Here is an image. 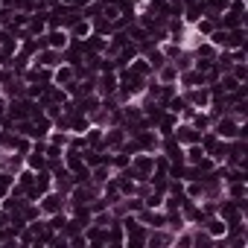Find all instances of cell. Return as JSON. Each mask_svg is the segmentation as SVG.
Instances as JSON below:
<instances>
[{"instance_id": "cell-1", "label": "cell", "mask_w": 248, "mask_h": 248, "mask_svg": "<svg viewBox=\"0 0 248 248\" xmlns=\"http://www.w3.org/2000/svg\"><path fill=\"white\" fill-rule=\"evenodd\" d=\"M38 207H41V216L62 213V210H67V196L59 193V190H47V193L38 199Z\"/></svg>"}, {"instance_id": "cell-2", "label": "cell", "mask_w": 248, "mask_h": 248, "mask_svg": "<svg viewBox=\"0 0 248 248\" xmlns=\"http://www.w3.org/2000/svg\"><path fill=\"white\" fill-rule=\"evenodd\" d=\"M126 138H129L126 126H108V129H102V152H117V149H123Z\"/></svg>"}, {"instance_id": "cell-3", "label": "cell", "mask_w": 248, "mask_h": 248, "mask_svg": "<svg viewBox=\"0 0 248 248\" xmlns=\"http://www.w3.org/2000/svg\"><path fill=\"white\" fill-rule=\"evenodd\" d=\"M24 167H27V155H21L15 149H0V172L18 175Z\"/></svg>"}, {"instance_id": "cell-4", "label": "cell", "mask_w": 248, "mask_h": 248, "mask_svg": "<svg viewBox=\"0 0 248 248\" xmlns=\"http://www.w3.org/2000/svg\"><path fill=\"white\" fill-rule=\"evenodd\" d=\"M239 126H242V123H236L231 114H222V117L213 120V126H210V129H213L222 140H233V138L239 135Z\"/></svg>"}, {"instance_id": "cell-5", "label": "cell", "mask_w": 248, "mask_h": 248, "mask_svg": "<svg viewBox=\"0 0 248 248\" xmlns=\"http://www.w3.org/2000/svg\"><path fill=\"white\" fill-rule=\"evenodd\" d=\"M184 99L193 105V108H207L210 105V88L207 85H196V88H184L181 91Z\"/></svg>"}, {"instance_id": "cell-6", "label": "cell", "mask_w": 248, "mask_h": 248, "mask_svg": "<svg viewBox=\"0 0 248 248\" xmlns=\"http://www.w3.org/2000/svg\"><path fill=\"white\" fill-rule=\"evenodd\" d=\"M172 138L181 143V146H190V143H199V138H202V132H196L190 123H184V120H178V126H175V132H172Z\"/></svg>"}, {"instance_id": "cell-7", "label": "cell", "mask_w": 248, "mask_h": 248, "mask_svg": "<svg viewBox=\"0 0 248 248\" xmlns=\"http://www.w3.org/2000/svg\"><path fill=\"white\" fill-rule=\"evenodd\" d=\"M32 62H35V64H41V67H50V70H56V67L62 64V50L44 47V50H38V53L32 56Z\"/></svg>"}, {"instance_id": "cell-8", "label": "cell", "mask_w": 248, "mask_h": 248, "mask_svg": "<svg viewBox=\"0 0 248 248\" xmlns=\"http://www.w3.org/2000/svg\"><path fill=\"white\" fill-rule=\"evenodd\" d=\"M114 91H117V70L96 73V93L99 96H111Z\"/></svg>"}, {"instance_id": "cell-9", "label": "cell", "mask_w": 248, "mask_h": 248, "mask_svg": "<svg viewBox=\"0 0 248 248\" xmlns=\"http://www.w3.org/2000/svg\"><path fill=\"white\" fill-rule=\"evenodd\" d=\"M146 245L149 248H167V245H172V233L167 228H149L146 231Z\"/></svg>"}, {"instance_id": "cell-10", "label": "cell", "mask_w": 248, "mask_h": 248, "mask_svg": "<svg viewBox=\"0 0 248 248\" xmlns=\"http://www.w3.org/2000/svg\"><path fill=\"white\" fill-rule=\"evenodd\" d=\"M175 126H178V114H172V111H164V114L158 117V123H155V129H158V135H161V138L172 135V132H175Z\"/></svg>"}, {"instance_id": "cell-11", "label": "cell", "mask_w": 248, "mask_h": 248, "mask_svg": "<svg viewBox=\"0 0 248 248\" xmlns=\"http://www.w3.org/2000/svg\"><path fill=\"white\" fill-rule=\"evenodd\" d=\"M155 79H158L161 85H178V67H175L172 62H164V64L155 70Z\"/></svg>"}, {"instance_id": "cell-12", "label": "cell", "mask_w": 248, "mask_h": 248, "mask_svg": "<svg viewBox=\"0 0 248 248\" xmlns=\"http://www.w3.org/2000/svg\"><path fill=\"white\" fill-rule=\"evenodd\" d=\"M196 85H204V73H202V70L190 67V70H181V73H178V88H181V91H184V88H196Z\"/></svg>"}, {"instance_id": "cell-13", "label": "cell", "mask_w": 248, "mask_h": 248, "mask_svg": "<svg viewBox=\"0 0 248 248\" xmlns=\"http://www.w3.org/2000/svg\"><path fill=\"white\" fill-rule=\"evenodd\" d=\"M126 242V231H123V222L114 219L108 228H105V245H123Z\"/></svg>"}, {"instance_id": "cell-14", "label": "cell", "mask_w": 248, "mask_h": 248, "mask_svg": "<svg viewBox=\"0 0 248 248\" xmlns=\"http://www.w3.org/2000/svg\"><path fill=\"white\" fill-rule=\"evenodd\" d=\"M18 47H21V41H18L9 30L0 27V53H3V56L9 59V56H15V53H18Z\"/></svg>"}, {"instance_id": "cell-15", "label": "cell", "mask_w": 248, "mask_h": 248, "mask_svg": "<svg viewBox=\"0 0 248 248\" xmlns=\"http://www.w3.org/2000/svg\"><path fill=\"white\" fill-rule=\"evenodd\" d=\"M190 126H193L196 132H207V129L213 126L210 111H207V108H196V111H193V117H190Z\"/></svg>"}, {"instance_id": "cell-16", "label": "cell", "mask_w": 248, "mask_h": 248, "mask_svg": "<svg viewBox=\"0 0 248 248\" xmlns=\"http://www.w3.org/2000/svg\"><path fill=\"white\" fill-rule=\"evenodd\" d=\"M44 41H47V47H53V50H64L67 41H70V35H67V30H47V32H44Z\"/></svg>"}, {"instance_id": "cell-17", "label": "cell", "mask_w": 248, "mask_h": 248, "mask_svg": "<svg viewBox=\"0 0 248 248\" xmlns=\"http://www.w3.org/2000/svg\"><path fill=\"white\" fill-rule=\"evenodd\" d=\"M73 79H76V73H73V67H70V64H64V62H62V64L53 70V85H59V88L70 85Z\"/></svg>"}, {"instance_id": "cell-18", "label": "cell", "mask_w": 248, "mask_h": 248, "mask_svg": "<svg viewBox=\"0 0 248 248\" xmlns=\"http://www.w3.org/2000/svg\"><path fill=\"white\" fill-rule=\"evenodd\" d=\"M228 199H245L248 196V181H225V193Z\"/></svg>"}, {"instance_id": "cell-19", "label": "cell", "mask_w": 248, "mask_h": 248, "mask_svg": "<svg viewBox=\"0 0 248 248\" xmlns=\"http://www.w3.org/2000/svg\"><path fill=\"white\" fill-rule=\"evenodd\" d=\"M202 228H204V231H207V233H210L213 239H219V236H225V231H228V225H225V222H222L219 216H210V219H207V222H204Z\"/></svg>"}, {"instance_id": "cell-20", "label": "cell", "mask_w": 248, "mask_h": 248, "mask_svg": "<svg viewBox=\"0 0 248 248\" xmlns=\"http://www.w3.org/2000/svg\"><path fill=\"white\" fill-rule=\"evenodd\" d=\"M67 35L70 38H88L91 35V21L88 18H79L73 27H67Z\"/></svg>"}, {"instance_id": "cell-21", "label": "cell", "mask_w": 248, "mask_h": 248, "mask_svg": "<svg viewBox=\"0 0 248 248\" xmlns=\"http://www.w3.org/2000/svg\"><path fill=\"white\" fill-rule=\"evenodd\" d=\"M111 175H114V172H111V167H108V164H96V167H91V181H93V184H99V187H102Z\"/></svg>"}, {"instance_id": "cell-22", "label": "cell", "mask_w": 248, "mask_h": 248, "mask_svg": "<svg viewBox=\"0 0 248 248\" xmlns=\"http://www.w3.org/2000/svg\"><path fill=\"white\" fill-rule=\"evenodd\" d=\"M67 140H70V132H64V129H50V135H47V143H53V146H67Z\"/></svg>"}, {"instance_id": "cell-23", "label": "cell", "mask_w": 248, "mask_h": 248, "mask_svg": "<svg viewBox=\"0 0 248 248\" xmlns=\"http://www.w3.org/2000/svg\"><path fill=\"white\" fill-rule=\"evenodd\" d=\"M143 59L149 62V67H152V73H155V70H158V67H161V64L167 62V59H164V53H161V47H152L149 53H143Z\"/></svg>"}, {"instance_id": "cell-24", "label": "cell", "mask_w": 248, "mask_h": 248, "mask_svg": "<svg viewBox=\"0 0 248 248\" xmlns=\"http://www.w3.org/2000/svg\"><path fill=\"white\" fill-rule=\"evenodd\" d=\"M228 73H231L236 82H248V67H245V62H233Z\"/></svg>"}, {"instance_id": "cell-25", "label": "cell", "mask_w": 248, "mask_h": 248, "mask_svg": "<svg viewBox=\"0 0 248 248\" xmlns=\"http://www.w3.org/2000/svg\"><path fill=\"white\" fill-rule=\"evenodd\" d=\"M239 85H242V82H236V79H233L231 73H222V76H219V88H222L225 93H233V91H236Z\"/></svg>"}, {"instance_id": "cell-26", "label": "cell", "mask_w": 248, "mask_h": 248, "mask_svg": "<svg viewBox=\"0 0 248 248\" xmlns=\"http://www.w3.org/2000/svg\"><path fill=\"white\" fill-rule=\"evenodd\" d=\"M12 184H15V175H9V172H0V199L12 193Z\"/></svg>"}, {"instance_id": "cell-27", "label": "cell", "mask_w": 248, "mask_h": 248, "mask_svg": "<svg viewBox=\"0 0 248 248\" xmlns=\"http://www.w3.org/2000/svg\"><path fill=\"white\" fill-rule=\"evenodd\" d=\"M167 170H170V161H167L161 152H155V170H152V172H164V175H167Z\"/></svg>"}]
</instances>
